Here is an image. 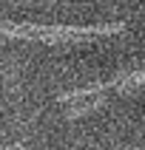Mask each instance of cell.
I'll list each match as a JSON object with an SVG mask.
<instances>
[{"mask_svg": "<svg viewBox=\"0 0 145 150\" xmlns=\"http://www.w3.org/2000/svg\"><path fill=\"white\" fill-rule=\"evenodd\" d=\"M125 28L122 23H108V25H85V28H74V25H26V23H0V34L6 37H20V40H40L49 45L57 42H80L88 37H102V34H119Z\"/></svg>", "mask_w": 145, "mask_h": 150, "instance_id": "1", "label": "cell"}, {"mask_svg": "<svg viewBox=\"0 0 145 150\" xmlns=\"http://www.w3.org/2000/svg\"><path fill=\"white\" fill-rule=\"evenodd\" d=\"M102 102H105V99H102V96H97V93H94V99H88V102H83V105H77L74 110H68L66 116H68V119H77V116H83V113H88V110H94V108H100Z\"/></svg>", "mask_w": 145, "mask_h": 150, "instance_id": "2", "label": "cell"}, {"mask_svg": "<svg viewBox=\"0 0 145 150\" xmlns=\"http://www.w3.org/2000/svg\"><path fill=\"white\" fill-rule=\"evenodd\" d=\"M0 150H26L23 144H14V147H0Z\"/></svg>", "mask_w": 145, "mask_h": 150, "instance_id": "3", "label": "cell"}]
</instances>
